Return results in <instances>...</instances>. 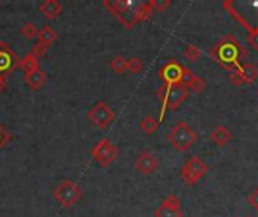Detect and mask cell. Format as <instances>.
<instances>
[{"label":"cell","instance_id":"cell-33","mask_svg":"<svg viewBox=\"0 0 258 217\" xmlns=\"http://www.w3.org/2000/svg\"><path fill=\"white\" fill-rule=\"evenodd\" d=\"M248 42H249L255 50H258V33H255V35H249V36H248Z\"/></svg>","mask_w":258,"mask_h":217},{"label":"cell","instance_id":"cell-23","mask_svg":"<svg viewBox=\"0 0 258 217\" xmlns=\"http://www.w3.org/2000/svg\"><path fill=\"white\" fill-rule=\"evenodd\" d=\"M110 68L115 74H124L127 71V60L121 56H116L110 60Z\"/></svg>","mask_w":258,"mask_h":217},{"label":"cell","instance_id":"cell-32","mask_svg":"<svg viewBox=\"0 0 258 217\" xmlns=\"http://www.w3.org/2000/svg\"><path fill=\"white\" fill-rule=\"evenodd\" d=\"M248 201H249V204L254 207V210H257L258 211V189H255V190L249 195Z\"/></svg>","mask_w":258,"mask_h":217},{"label":"cell","instance_id":"cell-2","mask_svg":"<svg viewBox=\"0 0 258 217\" xmlns=\"http://www.w3.org/2000/svg\"><path fill=\"white\" fill-rule=\"evenodd\" d=\"M222 8L249 35L258 33V0H225Z\"/></svg>","mask_w":258,"mask_h":217},{"label":"cell","instance_id":"cell-14","mask_svg":"<svg viewBox=\"0 0 258 217\" xmlns=\"http://www.w3.org/2000/svg\"><path fill=\"white\" fill-rule=\"evenodd\" d=\"M38 9H39V12H41L45 18H48V20L56 18V17L60 15L62 11H63L62 5H60L57 0H45V2H42V3L39 5Z\"/></svg>","mask_w":258,"mask_h":217},{"label":"cell","instance_id":"cell-3","mask_svg":"<svg viewBox=\"0 0 258 217\" xmlns=\"http://www.w3.org/2000/svg\"><path fill=\"white\" fill-rule=\"evenodd\" d=\"M157 97L162 101V110H160V116H159V121H162L163 116H165L166 109H171V110L175 112L180 107V104L187 100L189 91L183 85H180V83H177V85H166V83H163L157 89Z\"/></svg>","mask_w":258,"mask_h":217},{"label":"cell","instance_id":"cell-9","mask_svg":"<svg viewBox=\"0 0 258 217\" xmlns=\"http://www.w3.org/2000/svg\"><path fill=\"white\" fill-rule=\"evenodd\" d=\"M88 119L100 130L107 128L112 121L115 119V112L104 103V101H98L97 104H94L89 110H88Z\"/></svg>","mask_w":258,"mask_h":217},{"label":"cell","instance_id":"cell-13","mask_svg":"<svg viewBox=\"0 0 258 217\" xmlns=\"http://www.w3.org/2000/svg\"><path fill=\"white\" fill-rule=\"evenodd\" d=\"M157 166H159L157 159L154 157V154H151V153H148V151L139 154V157H138L136 162H135V168H136L138 172L142 174V175H150V174H153V172L157 169Z\"/></svg>","mask_w":258,"mask_h":217},{"label":"cell","instance_id":"cell-26","mask_svg":"<svg viewBox=\"0 0 258 217\" xmlns=\"http://www.w3.org/2000/svg\"><path fill=\"white\" fill-rule=\"evenodd\" d=\"M148 5L156 12H165L171 6V0H150Z\"/></svg>","mask_w":258,"mask_h":217},{"label":"cell","instance_id":"cell-31","mask_svg":"<svg viewBox=\"0 0 258 217\" xmlns=\"http://www.w3.org/2000/svg\"><path fill=\"white\" fill-rule=\"evenodd\" d=\"M230 80L236 85V86H242L245 82H243V79H242V76H240V73L236 69V71H233L231 73V76H230Z\"/></svg>","mask_w":258,"mask_h":217},{"label":"cell","instance_id":"cell-27","mask_svg":"<svg viewBox=\"0 0 258 217\" xmlns=\"http://www.w3.org/2000/svg\"><path fill=\"white\" fill-rule=\"evenodd\" d=\"M201 54H203L201 50L198 47H195V45H187L186 50H184V57H187V60H190V62L198 60L201 57Z\"/></svg>","mask_w":258,"mask_h":217},{"label":"cell","instance_id":"cell-28","mask_svg":"<svg viewBox=\"0 0 258 217\" xmlns=\"http://www.w3.org/2000/svg\"><path fill=\"white\" fill-rule=\"evenodd\" d=\"M48 51V47L47 45H44V44H41V42H36L35 45H33V48H32V54H35L38 59L39 57H42V56H45V53Z\"/></svg>","mask_w":258,"mask_h":217},{"label":"cell","instance_id":"cell-11","mask_svg":"<svg viewBox=\"0 0 258 217\" xmlns=\"http://www.w3.org/2000/svg\"><path fill=\"white\" fill-rule=\"evenodd\" d=\"M183 71H184V66L183 65H180L175 60H169L168 63H165L159 69V77L166 85H177V83L181 82Z\"/></svg>","mask_w":258,"mask_h":217},{"label":"cell","instance_id":"cell-24","mask_svg":"<svg viewBox=\"0 0 258 217\" xmlns=\"http://www.w3.org/2000/svg\"><path fill=\"white\" fill-rule=\"evenodd\" d=\"M38 29H36V26L32 23V21H27L23 27H21V33L27 38V39H33L35 36H38Z\"/></svg>","mask_w":258,"mask_h":217},{"label":"cell","instance_id":"cell-34","mask_svg":"<svg viewBox=\"0 0 258 217\" xmlns=\"http://www.w3.org/2000/svg\"><path fill=\"white\" fill-rule=\"evenodd\" d=\"M5 85H6V79H2V77H0V92L5 89Z\"/></svg>","mask_w":258,"mask_h":217},{"label":"cell","instance_id":"cell-18","mask_svg":"<svg viewBox=\"0 0 258 217\" xmlns=\"http://www.w3.org/2000/svg\"><path fill=\"white\" fill-rule=\"evenodd\" d=\"M237 71L240 73L245 83H252V82H255V79L258 77V68L251 62H245Z\"/></svg>","mask_w":258,"mask_h":217},{"label":"cell","instance_id":"cell-22","mask_svg":"<svg viewBox=\"0 0 258 217\" xmlns=\"http://www.w3.org/2000/svg\"><path fill=\"white\" fill-rule=\"evenodd\" d=\"M206 88H207V83H206V80L201 79L200 76H194V79H192L190 83L187 85V91H192V92H195V94L203 92Z\"/></svg>","mask_w":258,"mask_h":217},{"label":"cell","instance_id":"cell-30","mask_svg":"<svg viewBox=\"0 0 258 217\" xmlns=\"http://www.w3.org/2000/svg\"><path fill=\"white\" fill-rule=\"evenodd\" d=\"M194 73L190 71V69H187V68H184V71H183V77H181V82H180V85H183L186 89H187V85L190 83V80L194 79Z\"/></svg>","mask_w":258,"mask_h":217},{"label":"cell","instance_id":"cell-17","mask_svg":"<svg viewBox=\"0 0 258 217\" xmlns=\"http://www.w3.org/2000/svg\"><path fill=\"white\" fill-rule=\"evenodd\" d=\"M20 68L24 74H30V73H35V71H39V59L32 54V53H27L21 60H20Z\"/></svg>","mask_w":258,"mask_h":217},{"label":"cell","instance_id":"cell-19","mask_svg":"<svg viewBox=\"0 0 258 217\" xmlns=\"http://www.w3.org/2000/svg\"><path fill=\"white\" fill-rule=\"evenodd\" d=\"M56 38H57V33L47 24L38 32V42H41V44H44L47 47H50L56 41Z\"/></svg>","mask_w":258,"mask_h":217},{"label":"cell","instance_id":"cell-21","mask_svg":"<svg viewBox=\"0 0 258 217\" xmlns=\"http://www.w3.org/2000/svg\"><path fill=\"white\" fill-rule=\"evenodd\" d=\"M153 9L151 6L148 5V2H144V3H138L136 5V21H145L148 20L151 15H153Z\"/></svg>","mask_w":258,"mask_h":217},{"label":"cell","instance_id":"cell-20","mask_svg":"<svg viewBox=\"0 0 258 217\" xmlns=\"http://www.w3.org/2000/svg\"><path fill=\"white\" fill-rule=\"evenodd\" d=\"M141 130L145 133V134H153V133H156L157 131V128H159V121L156 119V118H153V116H145L142 121H141Z\"/></svg>","mask_w":258,"mask_h":217},{"label":"cell","instance_id":"cell-12","mask_svg":"<svg viewBox=\"0 0 258 217\" xmlns=\"http://www.w3.org/2000/svg\"><path fill=\"white\" fill-rule=\"evenodd\" d=\"M156 217H183L181 202L177 195H169L162 205L154 211Z\"/></svg>","mask_w":258,"mask_h":217},{"label":"cell","instance_id":"cell-29","mask_svg":"<svg viewBox=\"0 0 258 217\" xmlns=\"http://www.w3.org/2000/svg\"><path fill=\"white\" fill-rule=\"evenodd\" d=\"M9 140H11V134L8 133V130H5V128L0 125V150H3V148L8 145Z\"/></svg>","mask_w":258,"mask_h":217},{"label":"cell","instance_id":"cell-1","mask_svg":"<svg viewBox=\"0 0 258 217\" xmlns=\"http://www.w3.org/2000/svg\"><path fill=\"white\" fill-rule=\"evenodd\" d=\"M248 56L246 48H243V45L233 35H225L210 50V57L227 71L239 69L248 60Z\"/></svg>","mask_w":258,"mask_h":217},{"label":"cell","instance_id":"cell-7","mask_svg":"<svg viewBox=\"0 0 258 217\" xmlns=\"http://www.w3.org/2000/svg\"><path fill=\"white\" fill-rule=\"evenodd\" d=\"M207 171H209V166L200 157H192L184 163L180 172V177L186 186L192 187L207 174Z\"/></svg>","mask_w":258,"mask_h":217},{"label":"cell","instance_id":"cell-10","mask_svg":"<svg viewBox=\"0 0 258 217\" xmlns=\"http://www.w3.org/2000/svg\"><path fill=\"white\" fill-rule=\"evenodd\" d=\"M20 57L17 53L3 41H0V77L6 79L11 73L20 68Z\"/></svg>","mask_w":258,"mask_h":217},{"label":"cell","instance_id":"cell-25","mask_svg":"<svg viewBox=\"0 0 258 217\" xmlns=\"http://www.w3.org/2000/svg\"><path fill=\"white\" fill-rule=\"evenodd\" d=\"M142 68H144V65L139 57H132L127 60V71H130L132 74H139L142 71Z\"/></svg>","mask_w":258,"mask_h":217},{"label":"cell","instance_id":"cell-15","mask_svg":"<svg viewBox=\"0 0 258 217\" xmlns=\"http://www.w3.org/2000/svg\"><path fill=\"white\" fill-rule=\"evenodd\" d=\"M24 82H26V85H27L30 89L38 91V89H41V88L45 85V82H47V74H45L42 69L35 71V73H30V74H24Z\"/></svg>","mask_w":258,"mask_h":217},{"label":"cell","instance_id":"cell-16","mask_svg":"<svg viewBox=\"0 0 258 217\" xmlns=\"http://www.w3.org/2000/svg\"><path fill=\"white\" fill-rule=\"evenodd\" d=\"M210 139H212L218 147H225V145L233 139V133H231L227 127L218 125V127L212 131Z\"/></svg>","mask_w":258,"mask_h":217},{"label":"cell","instance_id":"cell-8","mask_svg":"<svg viewBox=\"0 0 258 217\" xmlns=\"http://www.w3.org/2000/svg\"><path fill=\"white\" fill-rule=\"evenodd\" d=\"M91 156L101 168L106 169L118 159V148L109 139H101L94 145Z\"/></svg>","mask_w":258,"mask_h":217},{"label":"cell","instance_id":"cell-6","mask_svg":"<svg viewBox=\"0 0 258 217\" xmlns=\"http://www.w3.org/2000/svg\"><path fill=\"white\" fill-rule=\"evenodd\" d=\"M53 198L63 207V208H71L73 205H76L79 202V199L82 198V190L80 187L71 181V180H65L63 183H60L54 190H53Z\"/></svg>","mask_w":258,"mask_h":217},{"label":"cell","instance_id":"cell-4","mask_svg":"<svg viewBox=\"0 0 258 217\" xmlns=\"http://www.w3.org/2000/svg\"><path fill=\"white\" fill-rule=\"evenodd\" d=\"M104 8L109 9V12L118 18V21L125 27L132 29L138 21H136V5L128 0H115V2H103Z\"/></svg>","mask_w":258,"mask_h":217},{"label":"cell","instance_id":"cell-5","mask_svg":"<svg viewBox=\"0 0 258 217\" xmlns=\"http://www.w3.org/2000/svg\"><path fill=\"white\" fill-rule=\"evenodd\" d=\"M198 136L194 131V128H190L186 122H178L168 134V140L172 145V148L178 153H186L195 142H197Z\"/></svg>","mask_w":258,"mask_h":217}]
</instances>
